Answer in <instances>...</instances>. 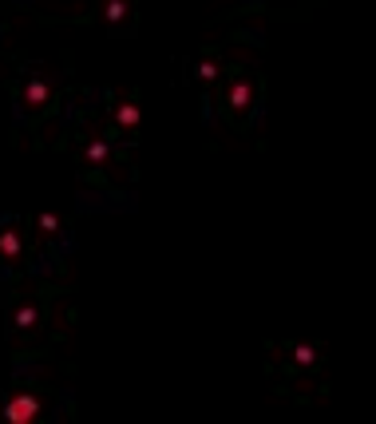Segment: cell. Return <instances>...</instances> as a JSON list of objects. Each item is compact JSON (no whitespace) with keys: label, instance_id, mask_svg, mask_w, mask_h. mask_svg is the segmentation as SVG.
Wrapping results in <instances>:
<instances>
[{"label":"cell","instance_id":"obj_5","mask_svg":"<svg viewBox=\"0 0 376 424\" xmlns=\"http://www.w3.org/2000/svg\"><path fill=\"white\" fill-rule=\"evenodd\" d=\"M226 103H230V111H246V108H250V103H253V79L250 76H234V79H230Z\"/></svg>","mask_w":376,"mask_h":424},{"label":"cell","instance_id":"obj_2","mask_svg":"<svg viewBox=\"0 0 376 424\" xmlns=\"http://www.w3.org/2000/svg\"><path fill=\"white\" fill-rule=\"evenodd\" d=\"M24 234H20V226L16 222H4L0 226V262H8V266H20L24 262Z\"/></svg>","mask_w":376,"mask_h":424},{"label":"cell","instance_id":"obj_11","mask_svg":"<svg viewBox=\"0 0 376 424\" xmlns=\"http://www.w3.org/2000/svg\"><path fill=\"white\" fill-rule=\"evenodd\" d=\"M36 310H32V305H24V310H20V314H16V325H24V330H28V325H36Z\"/></svg>","mask_w":376,"mask_h":424},{"label":"cell","instance_id":"obj_6","mask_svg":"<svg viewBox=\"0 0 376 424\" xmlns=\"http://www.w3.org/2000/svg\"><path fill=\"white\" fill-rule=\"evenodd\" d=\"M32 226H36L40 234H48V238L63 234V219L56 214V210H36V214H32Z\"/></svg>","mask_w":376,"mask_h":424},{"label":"cell","instance_id":"obj_7","mask_svg":"<svg viewBox=\"0 0 376 424\" xmlns=\"http://www.w3.org/2000/svg\"><path fill=\"white\" fill-rule=\"evenodd\" d=\"M289 361H293V365H317V361H321V349H313V345H289Z\"/></svg>","mask_w":376,"mask_h":424},{"label":"cell","instance_id":"obj_1","mask_svg":"<svg viewBox=\"0 0 376 424\" xmlns=\"http://www.w3.org/2000/svg\"><path fill=\"white\" fill-rule=\"evenodd\" d=\"M40 412H44L40 396L24 389V393H12L8 401H4V409H0V421H4V424H36V421H40Z\"/></svg>","mask_w":376,"mask_h":424},{"label":"cell","instance_id":"obj_4","mask_svg":"<svg viewBox=\"0 0 376 424\" xmlns=\"http://www.w3.org/2000/svg\"><path fill=\"white\" fill-rule=\"evenodd\" d=\"M143 123V108H139V99L135 95H119L115 99V127L119 131H127V135H135Z\"/></svg>","mask_w":376,"mask_h":424},{"label":"cell","instance_id":"obj_9","mask_svg":"<svg viewBox=\"0 0 376 424\" xmlns=\"http://www.w3.org/2000/svg\"><path fill=\"white\" fill-rule=\"evenodd\" d=\"M83 159H87V163H95V167H103V163H107V159H111V151H107V147H103V143H87V151H83Z\"/></svg>","mask_w":376,"mask_h":424},{"label":"cell","instance_id":"obj_8","mask_svg":"<svg viewBox=\"0 0 376 424\" xmlns=\"http://www.w3.org/2000/svg\"><path fill=\"white\" fill-rule=\"evenodd\" d=\"M127 16H131V4H127V0H111L107 8H103V20H111V24H123Z\"/></svg>","mask_w":376,"mask_h":424},{"label":"cell","instance_id":"obj_10","mask_svg":"<svg viewBox=\"0 0 376 424\" xmlns=\"http://www.w3.org/2000/svg\"><path fill=\"white\" fill-rule=\"evenodd\" d=\"M218 60H198V68H194V76L202 79V83H210V79H218Z\"/></svg>","mask_w":376,"mask_h":424},{"label":"cell","instance_id":"obj_3","mask_svg":"<svg viewBox=\"0 0 376 424\" xmlns=\"http://www.w3.org/2000/svg\"><path fill=\"white\" fill-rule=\"evenodd\" d=\"M20 99H24L28 111H44L48 103H52V83H48L44 76H28L24 88H20Z\"/></svg>","mask_w":376,"mask_h":424}]
</instances>
